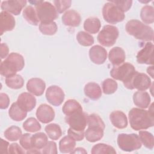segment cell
<instances>
[{
    "label": "cell",
    "mask_w": 154,
    "mask_h": 154,
    "mask_svg": "<svg viewBox=\"0 0 154 154\" xmlns=\"http://www.w3.org/2000/svg\"><path fill=\"white\" fill-rule=\"evenodd\" d=\"M87 125L89 128H100L103 130L105 128V125L102 119L96 114H92L88 116Z\"/></svg>",
    "instance_id": "38"
},
{
    "label": "cell",
    "mask_w": 154,
    "mask_h": 154,
    "mask_svg": "<svg viewBox=\"0 0 154 154\" xmlns=\"http://www.w3.org/2000/svg\"><path fill=\"white\" fill-rule=\"evenodd\" d=\"M92 154H115L116 151L112 146L103 144L99 143L94 145L91 150Z\"/></svg>",
    "instance_id": "34"
},
{
    "label": "cell",
    "mask_w": 154,
    "mask_h": 154,
    "mask_svg": "<svg viewBox=\"0 0 154 154\" xmlns=\"http://www.w3.org/2000/svg\"><path fill=\"white\" fill-rule=\"evenodd\" d=\"M131 127L135 130L147 129L154 125L153 114L138 108H132L128 114Z\"/></svg>",
    "instance_id": "1"
},
{
    "label": "cell",
    "mask_w": 154,
    "mask_h": 154,
    "mask_svg": "<svg viewBox=\"0 0 154 154\" xmlns=\"http://www.w3.org/2000/svg\"><path fill=\"white\" fill-rule=\"evenodd\" d=\"M82 110L81 104L74 99L67 100L63 105L62 108L63 112L66 115H69L76 111Z\"/></svg>",
    "instance_id": "30"
},
{
    "label": "cell",
    "mask_w": 154,
    "mask_h": 154,
    "mask_svg": "<svg viewBox=\"0 0 154 154\" xmlns=\"http://www.w3.org/2000/svg\"><path fill=\"white\" fill-rule=\"evenodd\" d=\"M16 102L23 109L27 112H29L35 108L36 99L31 94L24 92L19 94Z\"/></svg>",
    "instance_id": "16"
},
{
    "label": "cell",
    "mask_w": 154,
    "mask_h": 154,
    "mask_svg": "<svg viewBox=\"0 0 154 154\" xmlns=\"http://www.w3.org/2000/svg\"><path fill=\"white\" fill-rule=\"evenodd\" d=\"M57 29V25L54 21L49 22H41L39 25V30L44 35H54L56 33Z\"/></svg>",
    "instance_id": "37"
},
{
    "label": "cell",
    "mask_w": 154,
    "mask_h": 154,
    "mask_svg": "<svg viewBox=\"0 0 154 154\" xmlns=\"http://www.w3.org/2000/svg\"><path fill=\"white\" fill-rule=\"evenodd\" d=\"M119 35L118 28L112 25H105L97 35V41L101 45L110 47L114 45Z\"/></svg>",
    "instance_id": "7"
},
{
    "label": "cell",
    "mask_w": 154,
    "mask_h": 154,
    "mask_svg": "<svg viewBox=\"0 0 154 154\" xmlns=\"http://www.w3.org/2000/svg\"><path fill=\"white\" fill-rule=\"evenodd\" d=\"M23 128L29 132H35L41 129V125L35 118L29 117L23 123Z\"/></svg>",
    "instance_id": "40"
},
{
    "label": "cell",
    "mask_w": 154,
    "mask_h": 154,
    "mask_svg": "<svg viewBox=\"0 0 154 154\" xmlns=\"http://www.w3.org/2000/svg\"><path fill=\"white\" fill-rule=\"evenodd\" d=\"M153 44L147 42L137 55V61L139 64H153Z\"/></svg>",
    "instance_id": "12"
},
{
    "label": "cell",
    "mask_w": 154,
    "mask_h": 154,
    "mask_svg": "<svg viewBox=\"0 0 154 154\" xmlns=\"http://www.w3.org/2000/svg\"><path fill=\"white\" fill-rule=\"evenodd\" d=\"M67 134H68V135L71 138H72L75 141H78L82 140L85 136L84 131H78L74 130V129H72L71 128H69Z\"/></svg>",
    "instance_id": "45"
},
{
    "label": "cell",
    "mask_w": 154,
    "mask_h": 154,
    "mask_svg": "<svg viewBox=\"0 0 154 154\" xmlns=\"http://www.w3.org/2000/svg\"><path fill=\"white\" fill-rule=\"evenodd\" d=\"M42 153L45 154H57V148L56 143L52 141H48L47 144L42 149Z\"/></svg>",
    "instance_id": "46"
},
{
    "label": "cell",
    "mask_w": 154,
    "mask_h": 154,
    "mask_svg": "<svg viewBox=\"0 0 154 154\" xmlns=\"http://www.w3.org/2000/svg\"><path fill=\"white\" fill-rule=\"evenodd\" d=\"M6 85L10 88L17 90L21 88L24 84V79L19 75H14L6 78Z\"/></svg>",
    "instance_id": "32"
},
{
    "label": "cell",
    "mask_w": 154,
    "mask_h": 154,
    "mask_svg": "<svg viewBox=\"0 0 154 154\" xmlns=\"http://www.w3.org/2000/svg\"><path fill=\"white\" fill-rule=\"evenodd\" d=\"M54 3L57 12L58 13H62L71 6L72 1L70 0H55L54 1Z\"/></svg>",
    "instance_id": "42"
},
{
    "label": "cell",
    "mask_w": 154,
    "mask_h": 154,
    "mask_svg": "<svg viewBox=\"0 0 154 154\" xmlns=\"http://www.w3.org/2000/svg\"><path fill=\"white\" fill-rule=\"evenodd\" d=\"M147 72L148 74H149V75L151 76V77L152 78H154V76H153V66H150V67H148L147 69Z\"/></svg>",
    "instance_id": "53"
},
{
    "label": "cell",
    "mask_w": 154,
    "mask_h": 154,
    "mask_svg": "<svg viewBox=\"0 0 154 154\" xmlns=\"http://www.w3.org/2000/svg\"><path fill=\"white\" fill-rule=\"evenodd\" d=\"M62 22L66 26L76 27L81 23L80 14L74 10L66 11L62 16Z\"/></svg>",
    "instance_id": "19"
},
{
    "label": "cell",
    "mask_w": 154,
    "mask_h": 154,
    "mask_svg": "<svg viewBox=\"0 0 154 154\" xmlns=\"http://www.w3.org/2000/svg\"><path fill=\"white\" fill-rule=\"evenodd\" d=\"M103 92L106 94H111L117 90V83L113 79L108 78L105 79L102 84Z\"/></svg>",
    "instance_id": "41"
},
{
    "label": "cell",
    "mask_w": 154,
    "mask_h": 154,
    "mask_svg": "<svg viewBox=\"0 0 154 154\" xmlns=\"http://www.w3.org/2000/svg\"><path fill=\"white\" fill-rule=\"evenodd\" d=\"M23 17L31 25L37 26L39 23L36 11L32 6H28L23 11Z\"/></svg>",
    "instance_id": "29"
},
{
    "label": "cell",
    "mask_w": 154,
    "mask_h": 154,
    "mask_svg": "<svg viewBox=\"0 0 154 154\" xmlns=\"http://www.w3.org/2000/svg\"><path fill=\"white\" fill-rule=\"evenodd\" d=\"M78 43L83 46H90L94 43L93 37L84 31H79L76 35Z\"/></svg>",
    "instance_id": "39"
},
{
    "label": "cell",
    "mask_w": 154,
    "mask_h": 154,
    "mask_svg": "<svg viewBox=\"0 0 154 154\" xmlns=\"http://www.w3.org/2000/svg\"><path fill=\"white\" fill-rule=\"evenodd\" d=\"M112 125L118 129H124L128 126V119L124 112L121 111H112L109 115Z\"/></svg>",
    "instance_id": "20"
},
{
    "label": "cell",
    "mask_w": 154,
    "mask_h": 154,
    "mask_svg": "<svg viewBox=\"0 0 154 154\" xmlns=\"http://www.w3.org/2000/svg\"><path fill=\"white\" fill-rule=\"evenodd\" d=\"M10 103V98L5 93L0 94V108L2 109H7Z\"/></svg>",
    "instance_id": "47"
},
{
    "label": "cell",
    "mask_w": 154,
    "mask_h": 154,
    "mask_svg": "<svg viewBox=\"0 0 154 154\" xmlns=\"http://www.w3.org/2000/svg\"><path fill=\"white\" fill-rule=\"evenodd\" d=\"M152 84L150 78L145 73L135 71L131 77L123 82L125 87L129 90L137 89L138 91H144L149 89Z\"/></svg>",
    "instance_id": "4"
},
{
    "label": "cell",
    "mask_w": 154,
    "mask_h": 154,
    "mask_svg": "<svg viewBox=\"0 0 154 154\" xmlns=\"http://www.w3.org/2000/svg\"><path fill=\"white\" fill-rule=\"evenodd\" d=\"M8 47L5 43L1 44V59H4L6 58V57L8 54Z\"/></svg>",
    "instance_id": "50"
},
{
    "label": "cell",
    "mask_w": 154,
    "mask_h": 154,
    "mask_svg": "<svg viewBox=\"0 0 154 154\" xmlns=\"http://www.w3.org/2000/svg\"><path fill=\"white\" fill-rule=\"evenodd\" d=\"M35 7L38 19L41 22H53L58 17L56 8L49 2L41 1Z\"/></svg>",
    "instance_id": "6"
},
{
    "label": "cell",
    "mask_w": 154,
    "mask_h": 154,
    "mask_svg": "<svg viewBox=\"0 0 154 154\" xmlns=\"http://www.w3.org/2000/svg\"><path fill=\"white\" fill-rule=\"evenodd\" d=\"M70 153H87V151L85 150V149L82 148V147H77L76 149H74Z\"/></svg>",
    "instance_id": "51"
},
{
    "label": "cell",
    "mask_w": 154,
    "mask_h": 154,
    "mask_svg": "<svg viewBox=\"0 0 154 154\" xmlns=\"http://www.w3.org/2000/svg\"><path fill=\"white\" fill-rule=\"evenodd\" d=\"M126 32L135 38L143 41L150 42L153 38V29L136 19L128 21L125 26Z\"/></svg>",
    "instance_id": "3"
},
{
    "label": "cell",
    "mask_w": 154,
    "mask_h": 154,
    "mask_svg": "<svg viewBox=\"0 0 154 154\" xmlns=\"http://www.w3.org/2000/svg\"><path fill=\"white\" fill-rule=\"evenodd\" d=\"M46 84L43 80L38 78H31L26 84L27 90L34 95L40 96L45 91Z\"/></svg>",
    "instance_id": "17"
},
{
    "label": "cell",
    "mask_w": 154,
    "mask_h": 154,
    "mask_svg": "<svg viewBox=\"0 0 154 154\" xmlns=\"http://www.w3.org/2000/svg\"><path fill=\"white\" fill-rule=\"evenodd\" d=\"M138 134L141 143L146 148L152 149L154 146V138L152 134L146 131H141Z\"/></svg>",
    "instance_id": "36"
},
{
    "label": "cell",
    "mask_w": 154,
    "mask_h": 154,
    "mask_svg": "<svg viewBox=\"0 0 154 154\" xmlns=\"http://www.w3.org/2000/svg\"><path fill=\"white\" fill-rule=\"evenodd\" d=\"M140 17L146 24H150L154 22V8L151 5H145L141 10Z\"/></svg>",
    "instance_id": "31"
},
{
    "label": "cell",
    "mask_w": 154,
    "mask_h": 154,
    "mask_svg": "<svg viewBox=\"0 0 154 154\" xmlns=\"http://www.w3.org/2000/svg\"><path fill=\"white\" fill-rule=\"evenodd\" d=\"M100 27V21L97 17H92L87 18L84 23V29L90 34H96L98 32Z\"/></svg>",
    "instance_id": "25"
},
{
    "label": "cell",
    "mask_w": 154,
    "mask_h": 154,
    "mask_svg": "<svg viewBox=\"0 0 154 154\" xmlns=\"http://www.w3.org/2000/svg\"><path fill=\"white\" fill-rule=\"evenodd\" d=\"M8 145L9 143L7 141L0 139V153H8Z\"/></svg>",
    "instance_id": "49"
},
{
    "label": "cell",
    "mask_w": 154,
    "mask_h": 154,
    "mask_svg": "<svg viewBox=\"0 0 154 154\" xmlns=\"http://www.w3.org/2000/svg\"><path fill=\"white\" fill-rule=\"evenodd\" d=\"M103 129L100 128H89L85 132V137L86 140L91 143H94L100 140L103 136Z\"/></svg>",
    "instance_id": "27"
},
{
    "label": "cell",
    "mask_w": 154,
    "mask_h": 154,
    "mask_svg": "<svg viewBox=\"0 0 154 154\" xmlns=\"http://www.w3.org/2000/svg\"><path fill=\"white\" fill-rule=\"evenodd\" d=\"M63 90L57 85H51L48 87L46 91V98L51 105L60 106L64 99Z\"/></svg>",
    "instance_id": "11"
},
{
    "label": "cell",
    "mask_w": 154,
    "mask_h": 154,
    "mask_svg": "<svg viewBox=\"0 0 154 154\" xmlns=\"http://www.w3.org/2000/svg\"><path fill=\"white\" fill-rule=\"evenodd\" d=\"M84 93L92 100H97L102 96V90L99 85L95 82H88L84 87Z\"/></svg>",
    "instance_id": "23"
},
{
    "label": "cell",
    "mask_w": 154,
    "mask_h": 154,
    "mask_svg": "<svg viewBox=\"0 0 154 154\" xmlns=\"http://www.w3.org/2000/svg\"><path fill=\"white\" fill-rule=\"evenodd\" d=\"M119 147L125 152H132L141 147V142L135 134H120L117 137Z\"/></svg>",
    "instance_id": "5"
},
{
    "label": "cell",
    "mask_w": 154,
    "mask_h": 154,
    "mask_svg": "<svg viewBox=\"0 0 154 154\" xmlns=\"http://www.w3.org/2000/svg\"><path fill=\"white\" fill-rule=\"evenodd\" d=\"M88 115L82 110L76 111L65 117V121L72 129L81 131H84L87 125Z\"/></svg>",
    "instance_id": "9"
},
{
    "label": "cell",
    "mask_w": 154,
    "mask_h": 154,
    "mask_svg": "<svg viewBox=\"0 0 154 154\" xmlns=\"http://www.w3.org/2000/svg\"><path fill=\"white\" fill-rule=\"evenodd\" d=\"M102 15L105 20L111 24L122 22L125 17L124 13L110 1L104 4L102 8Z\"/></svg>",
    "instance_id": "8"
},
{
    "label": "cell",
    "mask_w": 154,
    "mask_h": 154,
    "mask_svg": "<svg viewBox=\"0 0 154 154\" xmlns=\"http://www.w3.org/2000/svg\"><path fill=\"white\" fill-rule=\"evenodd\" d=\"M135 71V67L132 64L125 63L114 66L110 71V75L113 79L122 81L123 82L127 81Z\"/></svg>",
    "instance_id": "10"
},
{
    "label": "cell",
    "mask_w": 154,
    "mask_h": 154,
    "mask_svg": "<svg viewBox=\"0 0 154 154\" xmlns=\"http://www.w3.org/2000/svg\"><path fill=\"white\" fill-rule=\"evenodd\" d=\"M36 117L40 122L48 123L54 120L55 112L51 106L46 103L41 104L36 111Z\"/></svg>",
    "instance_id": "14"
},
{
    "label": "cell",
    "mask_w": 154,
    "mask_h": 154,
    "mask_svg": "<svg viewBox=\"0 0 154 154\" xmlns=\"http://www.w3.org/2000/svg\"><path fill=\"white\" fill-rule=\"evenodd\" d=\"M8 114L13 120L19 122L25 119L27 116V111L20 107L17 102H14L11 105L8 111Z\"/></svg>",
    "instance_id": "24"
},
{
    "label": "cell",
    "mask_w": 154,
    "mask_h": 154,
    "mask_svg": "<svg viewBox=\"0 0 154 154\" xmlns=\"http://www.w3.org/2000/svg\"><path fill=\"white\" fill-rule=\"evenodd\" d=\"M31 137L32 135L28 133L22 135L21 137L20 138L19 143L23 149L25 150H28L32 147Z\"/></svg>",
    "instance_id": "44"
},
{
    "label": "cell",
    "mask_w": 154,
    "mask_h": 154,
    "mask_svg": "<svg viewBox=\"0 0 154 154\" xmlns=\"http://www.w3.org/2000/svg\"><path fill=\"white\" fill-rule=\"evenodd\" d=\"M150 97L149 94L144 91H138L133 95L134 104L139 108L146 109L150 103Z\"/></svg>",
    "instance_id": "22"
},
{
    "label": "cell",
    "mask_w": 154,
    "mask_h": 154,
    "mask_svg": "<svg viewBox=\"0 0 154 154\" xmlns=\"http://www.w3.org/2000/svg\"><path fill=\"white\" fill-rule=\"evenodd\" d=\"M90 60L96 64H103L107 58L106 49L100 45H94L89 50Z\"/></svg>",
    "instance_id": "15"
},
{
    "label": "cell",
    "mask_w": 154,
    "mask_h": 154,
    "mask_svg": "<svg viewBox=\"0 0 154 154\" xmlns=\"http://www.w3.org/2000/svg\"><path fill=\"white\" fill-rule=\"evenodd\" d=\"M27 153H40L42 152L40 151V149H37L34 147H31V149L27 150Z\"/></svg>",
    "instance_id": "52"
},
{
    "label": "cell",
    "mask_w": 154,
    "mask_h": 154,
    "mask_svg": "<svg viewBox=\"0 0 154 154\" xmlns=\"http://www.w3.org/2000/svg\"><path fill=\"white\" fill-rule=\"evenodd\" d=\"M48 137L43 132H38L32 135L31 144L32 147L42 149L48 143Z\"/></svg>",
    "instance_id": "28"
},
{
    "label": "cell",
    "mask_w": 154,
    "mask_h": 154,
    "mask_svg": "<svg viewBox=\"0 0 154 154\" xmlns=\"http://www.w3.org/2000/svg\"><path fill=\"white\" fill-rule=\"evenodd\" d=\"M76 146V141L69 135L64 137L59 142V149L61 153H71Z\"/></svg>",
    "instance_id": "26"
},
{
    "label": "cell",
    "mask_w": 154,
    "mask_h": 154,
    "mask_svg": "<svg viewBox=\"0 0 154 154\" xmlns=\"http://www.w3.org/2000/svg\"><path fill=\"white\" fill-rule=\"evenodd\" d=\"M108 58L113 66L120 65L124 63L126 59L125 52L122 48L114 47L109 51Z\"/></svg>",
    "instance_id": "21"
},
{
    "label": "cell",
    "mask_w": 154,
    "mask_h": 154,
    "mask_svg": "<svg viewBox=\"0 0 154 154\" xmlns=\"http://www.w3.org/2000/svg\"><path fill=\"white\" fill-rule=\"evenodd\" d=\"M22 136L21 129L16 126H11L4 132V137L10 141L18 140Z\"/></svg>",
    "instance_id": "35"
},
{
    "label": "cell",
    "mask_w": 154,
    "mask_h": 154,
    "mask_svg": "<svg viewBox=\"0 0 154 154\" xmlns=\"http://www.w3.org/2000/svg\"><path fill=\"white\" fill-rule=\"evenodd\" d=\"M15 19L9 13L2 11L0 13V30L1 35L6 31H11L15 26Z\"/></svg>",
    "instance_id": "18"
},
{
    "label": "cell",
    "mask_w": 154,
    "mask_h": 154,
    "mask_svg": "<svg viewBox=\"0 0 154 154\" xmlns=\"http://www.w3.org/2000/svg\"><path fill=\"white\" fill-rule=\"evenodd\" d=\"M110 2L114 4L123 13L128 11L131 8V7L132 6V1H130V0H128V1H125V0H123V1H122V0L111 1Z\"/></svg>",
    "instance_id": "43"
},
{
    "label": "cell",
    "mask_w": 154,
    "mask_h": 154,
    "mask_svg": "<svg viewBox=\"0 0 154 154\" xmlns=\"http://www.w3.org/2000/svg\"><path fill=\"white\" fill-rule=\"evenodd\" d=\"M25 0H10L4 1L1 2V8L2 11H7L16 16L19 15L22 8L26 5Z\"/></svg>",
    "instance_id": "13"
},
{
    "label": "cell",
    "mask_w": 154,
    "mask_h": 154,
    "mask_svg": "<svg viewBox=\"0 0 154 154\" xmlns=\"http://www.w3.org/2000/svg\"><path fill=\"white\" fill-rule=\"evenodd\" d=\"M25 152L17 143H12L8 147V153L23 154Z\"/></svg>",
    "instance_id": "48"
},
{
    "label": "cell",
    "mask_w": 154,
    "mask_h": 154,
    "mask_svg": "<svg viewBox=\"0 0 154 154\" xmlns=\"http://www.w3.org/2000/svg\"><path fill=\"white\" fill-rule=\"evenodd\" d=\"M25 66V60L22 55L16 52L10 53L7 58L1 62L0 73L7 78L16 74Z\"/></svg>",
    "instance_id": "2"
},
{
    "label": "cell",
    "mask_w": 154,
    "mask_h": 154,
    "mask_svg": "<svg viewBox=\"0 0 154 154\" xmlns=\"http://www.w3.org/2000/svg\"><path fill=\"white\" fill-rule=\"evenodd\" d=\"M45 130L48 137L53 140H57L62 135L60 126L56 123H51L46 125Z\"/></svg>",
    "instance_id": "33"
}]
</instances>
